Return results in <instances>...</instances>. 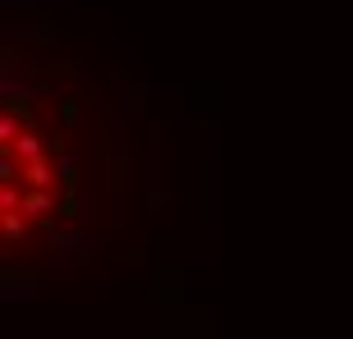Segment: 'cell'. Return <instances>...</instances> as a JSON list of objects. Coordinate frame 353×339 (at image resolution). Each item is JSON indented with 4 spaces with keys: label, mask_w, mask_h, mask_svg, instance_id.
<instances>
[{
    "label": "cell",
    "mask_w": 353,
    "mask_h": 339,
    "mask_svg": "<svg viewBox=\"0 0 353 339\" xmlns=\"http://www.w3.org/2000/svg\"><path fill=\"white\" fill-rule=\"evenodd\" d=\"M10 147L19 152V161H37V156H41V143L32 138V133H19V138H14Z\"/></svg>",
    "instance_id": "cell-3"
},
{
    "label": "cell",
    "mask_w": 353,
    "mask_h": 339,
    "mask_svg": "<svg viewBox=\"0 0 353 339\" xmlns=\"http://www.w3.org/2000/svg\"><path fill=\"white\" fill-rule=\"evenodd\" d=\"M28 234V225H23V216H19V211H5V238H23Z\"/></svg>",
    "instance_id": "cell-4"
},
{
    "label": "cell",
    "mask_w": 353,
    "mask_h": 339,
    "mask_svg": "<svg viewBox=\"0 0 353 339\" xmlns=\"http://www.w3.org/2000/svg\"><path fill=\"white\" fill-rule=\"evenodd\" d=\"M51 211H55L51 188H32V193H23V216H51Z\"/></svg>",
    "instance_id": "cell-1"
},
{
    "label": "cell",
    "mask_w": 353,
    "mask_h": 339,
    "mask_svg": "<svg viewBox=\"0 0 353 339\" xmlns=\"http://www.w3.org/2000/svg\"><path fill=\"white\" fill-rule=\"evenodd\" d=\"M0 138H5V147L14 143V115H5V119H0Z\"/></svg>",
    "instance_id": "cell-5"
},
{
    "label": "cell",
    "mask_w": 353,
    "mask_h": 339,
    "mask_svg": "<svg viewBox=\"0 0 353 339\" xmlns=\"http://www.w3.org/2000/svg\"><path fill=\"white\" fill-rule=\"evenodd\" d=\"M28 183H32V188H51L55 183V174H51V165H46V161H28Z\"/></svg>",
    "instance_id": "cell-2"
}]
</instances>
